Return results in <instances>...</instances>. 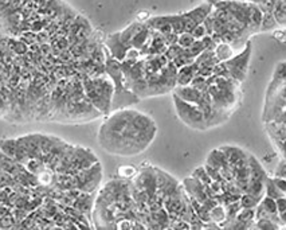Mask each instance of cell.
Masks as SVG:
<instances>
[{
  "mask_svg": "<svg viewBox=\"0 0 286 230\" xmlns=\"http://www.w3.org/2000/svg\"><path fill=\"white\" fill-rule=\"evenodd\" d=\"M11 52L0 35V119L12 124H85L112 111L101 33L75 10L43 30L19 34Z\"/></svg>",
  "mask_w": 286,
  "mask_h": 230,
  "instance_id": "1",
  "label": "cell"
},
{
  "mask_svg": "<svg viewBox=\"0 0 286 230\" xmlns=\"http://www.w3.org/2000/svg\"><path fill=\"white\" fill-rule=\"evenodd\" d=\"M102 176L92 149L54 135L0 140V229H93Z\"/></svg>",
  "mask_w": 286,
  "mask_h": 230,
  "instance_id": "2",
  "label": "cell"
},
{
  "mask_svg": "<svg viewBox=\"0 0 286 230\" xmlns=\"http://www.w3.org/2000/svg\"><path fill=\"white\" fill-rule=\"evenodd\" d=\"M158 136L153 117L145 112L126 107L103 116L97 132L99 148L110 155L132 158L145 152Z\"/></svg>",
  "mask_w": 286,
  "mask_h": 230,
  "instance_id": "3",
  "label": "cell"
},
{
  "mask_svg": "<svg viewBox=\"0 0 286 230\" xmlns=\"http://www.w3.org/2000/svg\"><path fill=\"white\" fill-rule=\"evenodd\" d=\"M93 229H144L137 217L129 181L113 178L95 193L92 208Z\"/></svg>",
  "mask_w": 286,
  "mask_h": 230,
  "instance_id": "4",
  "label": "cell"
},
{
  "mask_svg": "<svg viewBox=\"0 0 286 230\" xmlns=\"http://www.w3.org/2000/svg\"><path fill=\"white\" fill-rule=\"evenodd\" d=\"M265 128L275 151L285 158V63L277 65L265 100Z\"/></svg>",
  "mask_w": 286,
  "mask_h": 230,
  "instance_id": "5",
  "label": "cell"
},
{
  "mask_svg": "<svg viewBox=\"0 0 286 230\" xmlns=\"http://www.w3.org/2000/svg\"><path fill=\"white\" fill-rule=\"evenodd\" d=\"M173 96V105H175V111L176 115L186 125H188L190 128L198 131H207V121H205L204 113L199 107L194 104H190L187 101L180 100L179 97Z\"/></svg>",
  "mask_w": 286,
  "mask_h": 230,
  "instance_id": "6",
  "label": "cell"
},
{
  "mask_svg": "<svg viewBox=\"0 0 286 230\" xmlns=\"http://www.w3.org/2000/svg\"><path fill=\"white\" fill-rule=\"evenodd\" d=\"M251 43L247 42L245 45V47L235 54L234 57H231L230 60L224 61V66L227 69L228 77L237 81L238 84H242L247 77V71H249V62L251 58Z\"/></svg>",
  "mask_w": 286,
  "mask_h": 230,
  "instance_id": "7",
  "label": "cell"
},
{
  "mask_svg": "<svg viewBox=\"0 0 286 230\" xmlns=\"http://www.w3.org/2000/svg\"><path fill=\"white\" fill-rule=\"evenodd\" d=\"M198 74V66L194 63L187 65V66H183L177 69L176 73V86H186L190 85L192 78Z\"/></svg>",
  "mask_w": 286,
  "mask_h": 230,
  "instance_id": "8",
  "label": "cell"
},
{
  "mask_svg": "<svg viewBox=\"0 0 286 230\" xmlns=\"http://www.w3.org/2000/svg\"><path fill=\"white\" fill-rule=\"evenodd\" d=\"M214 54H215V57H217V60L219 62H224V61L230 60L231 57H234L237 54V52H235V48L230 43L218 42L215 47H214Z\"/></svg>",
  "mask_w": 286,
  "mask_h": 230,
  "instance_id": "9",
  "label": "cell"
},
{
  "mask_svg": "<svg viewBox=\"0 0 286 230\" xmlns=\"http://www.w3.org/2000/svg\"><path fill=\"white\" fill-rule=\"evenodd\" d=\"M272 14L274 16L275 22L278 24V27L281 26L283 29L285 27V0H275L274 6H273Z\"/></svg>",
  "mask_w": 286,
  "mask_h": 230,
  "instance_id": "10",
  "label": "cell"
},
{
  "mask_svg": "<svg viewBox=\"0 0 286 230\" xmlns=\"http://www.w3.org/2000/svg\"><path fill=\"white\" fill-rule=\"evenodd\" d=\"M265 195L273 198V199H277V198L279 197H285V193H282V191L277 187V185L274 183L272 176H268V178H266V182H265Z\"/></svg>",
  "mask_w": 286,
  "mask_h": 230,
  "instance_id": "11",
  "label": "cell"
},
{
  "mask_svg": "<svg viewBox=\"0 0 286 230\" xmlns=\"http://www.w3.org/2000/svg\"><path fill=\"white\" fill-rule=\"evenodd\" d=\"M137 170L139 168H136L135 166H120L117 168V171H116V174H117L116 176L129 181V179H132L137 174Z\"/></svg>",
  "mask_w": 286,
  "mask_h": 230,
  "instance_id": "12",
  "label": "cell"
},
{
  "mask_svg": "<svg viewBox=\"0 0 286 230\" xmlns=\"http://www.w3.org/2000/svg\"><path fill=\"white\" fill-rule=\"evenodd\" d=\"M195 41H196V39L192 37V34L191 33H181L179 34V37H177V45L183 48L190 47Z\"/></svg>",
  "mask_w": 286,
  "mask_h": 230,
  "instance_id": "13",
  "label": "cell"
},
{
  "mask_svg": "<svg viewBox=\"0 0 286 230\" xmlns=\"http://www.w3.org/2000/svg\"><path fill=\"white\" fill-rule=\"evenodd\" d=\"M275 205H277V212H278L279 218L282 219L283 222H285L286 219V200L285 197H279L275 199Z\"/></svg>",
  "mask_w": 286,
  "mask_h": 230,
  "instance_id": "14",
  "label": "cell"
},
{
  "mask_svg": "<svg viewBox=\"0 0 286 230\" xmlns=\"http://www.w3.org/2000/svg\"><path fill=\"white\" fill-rule=\"evenodd\" d=\"M191 34H192V37L196 39V41H199V39H202L204 35H207V33H205V29H204V26H203V23L202 24H199V26H196L194 29V30L191 31Z\"/></svg>",
  "mask_w": 286,
  "mask_h": 230,
  "instance_id": "15",
  "label": "cell"
},
{
  "mask_svg": "<svg viewBox=\"0 0 286 230\" xmlns=\"http://www.w3.org/2000/svg\"><path fill=\"white\" fill-rule=\"evenodd\" d=\"M285 159H281L278 162V166H277V168H275L274 171V176H277V178H285Z\"/></svg>",
  "mask_w": 286,
  "mask_h": 230,
  "instance_id": "16",
  "label": "cell"
},
{
  "mask_svg": "<svg viewBox=\"0 0 286 230\" xmlns=\"http://www.w3.org/2000/svg\"><path fill=\"white\" fill-rule=\"evenodd\" d=\"M272 178L275 185H277V187H278L282 193H285V178H277V176H272Z\"/></svg>",
  "mask_w": 286,
  "mask_h": 230,
  "instance_id": "17",
  "label": "cell"
},
{
  "mask_svg": "<svg viewBox=\"0 0 286 230\" xmlns=\"http://www.w3.org/2000/svg\"><path fill=\"white\" fill-rule=\"evenodd\" d=\"M274 37L277 38L279 41V38H281V42H285V31H283V29H281V30H277L274 31Z\"/></svg>",
  "mask_w": 286,
  "mask_h": 230,
  "instance_id": "18",
  "label": "cell"
}]
</instances>
